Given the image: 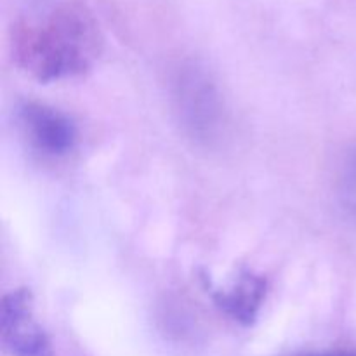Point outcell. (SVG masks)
<instances>
[{
  "mask_svg": "<svg viewBox=\"0 0 356 356\" xmlns=\"http://www.w3.org/2000/svg\"><path fill=\"white\" fill-rule=\"evenodd\" d=\"M336 190L341 205L356 219V148L350 149L341 162Z\"/></svg>",
  "mask_w": 356,
  "mask_h": 356,
  "instance_id": "6",
  "label": "cell"
},
{
  "mask_svg": "<svg viewBox=\"0 0 356 356\" xmlns=\"http://www.w3.org/2000/svg\"><path fill=\"white\" fill-rule=\"evenodd\" d=\"M306 356H356V351H332V353H318Z\"/></svg>",
  "mask_w": 356,
  "mask_h": 356,
  "instance_id": "7",
  "label": "cell"
},
{
  "mask_svg": "<svg viewBox=\"0 0 356 356\" xmlns=\"http://www.w3.org/2000/svg\"><path fill=\"white\" fill-rule=\"evenodd\" d=\"M174 113L184 134L197 145L212 148L225 139L228 108L211 73L198 63H183L170 79Z\"/></svg>",
  "mask_w": 356,
  "mask_h": 356,
  "instance_id": "2",
  "label": "cell"
},
{
  "mask_svg": "<svg viewBox=\"0 0 356 356\" xmlns=\"http://www.w3.org/2000/svg\"><path fill=\"white\" fill-rule=\"evenodd\" d=\"M17 65L40 82L79 76L92 68L103 51V33L92 10L82 2H63L37 21L13 28Z\"/></svg>",
  "mask_w": 356,
  "mask_h": 356,
  "instance_id": "1",
  "label": "cell"
},
{
  "mask_svg": "<svg viewBox=\"0 0 356 356\" xmlns=\"http://www.w3.org/2000/svg\"><path fill=\"white\" fill-rule=\"evenodd\" d=\"M264 294H266V284L257 277L245 275L232 291L221 292L218 302L225 306L229 315L235 316L242 322H250L256 316L257 308L261 306Z\"/></svg>",
  "mask_w": 356,
  "mask_h": 356,
  "instance_id": "5",
  "label": "cell"
},
{
  "mask_svg": "<svg viewBox=\"0 0 356 356\" xmlns=\"http://www.w3.org/2000/svg\"><path fill=\"white\" fill-rule=\"evenodd\" d=\"M30 296L14 291L3 298L2 343L10 356H54L51 341L35 322Z\"/></svg>",
  "mask_w": 356,
  "mask_h": 356,
  "instance_id": "4",
  "label": "cell"
},
{
  "mask_svg": "<svg viewBox=\"0 0 356 356\" xmlns=\"http://www.w3.org/2000/svg\"><path fill=\"white\" fill-rule=\"evenodd\" d=\"M19 125L31 148L52 159L75 149L79 132L68 115L38 101H26L19 108Z\"/></svg>",
  "mask_w": 356,
  "mask_h": 356,
  "instance_id": "3",
  "label": "cell"
}]
</instances>
